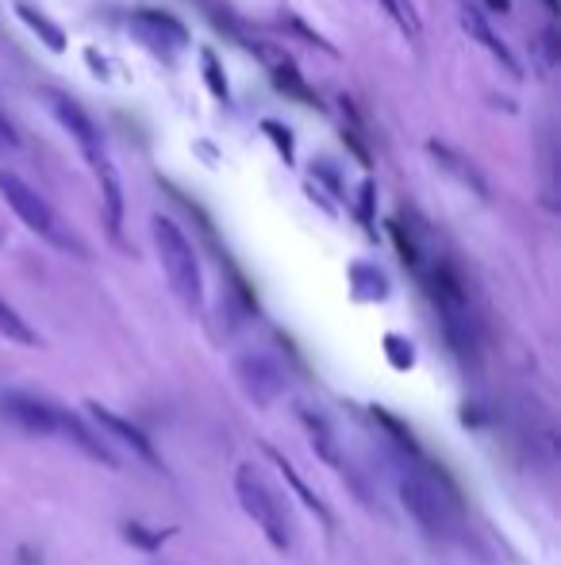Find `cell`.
<instances>
[{
	"instance_id": "1",
	"label": "cell",
	"mask_w": 561,
	"mask_h": 565,
	"mask_svg": "<svg viewBox=\"0 0 561 565\" xmlns=\"http://www.w3.org/2000/svg\"><path fill=\"white\" fill-rule=\"evenodd\" d=\"M150 235H154V250H158V262L170 277L173 293L181 296L185 308H200L204 304V277H200V262H196L189 235L170 216H154Z\"/></svg>"
},
{
	"instance_id": "2",
	"label": "cell",
	"mask_w": 561,
	"mask_h": 565,
	"mask_svg": "<svg viewBox=\"0 0 561 565\" xmlns=\"http://www.w3.org/2000/svg\"><path fill=\"white\" fill-rule=\"evenodd\" d=\"M235 492H239V504H243L246 516L266 531V539L273 542L277 550H289V546H293L289 519H285V512H281V504H277L273 489L262 481V473H254V466H239L235 469Z\"/></svg>"
},
{
	"instance_id": "3",
	"label": "cell",
	"mask_w": 561,
	"mask_h": 565,
	"mask_svg": "<svg viewBox=\"0 0 561 565\" xmlns=\"http://www.w3.org/2000/svg\"><path fill=\"white\" fill-rule=\"evenodd\" d=\"M0 197H4V204L20 216V223H24L27 231H35L39 239H47V243H54V246H74V239L58 227L54 208H50L47 200L39 197L27 181H20L16 173L0 170Z\"/></svg>"
},
{
	"instance_id": "4",
	"label": "cell",
	"mask_w": 561,
	"mask_h": 565,
	"mask_svg": "<svg viewBox=\"0 0 561 565\" xmlns=\"http://www.w3.org/2000/svg\"><path fill=\"white\" fill-rule=\"evenodd\" d=\"M50 112H54V120L74 135V143L81 147V154H85L89 162H97V158L108 154V150H104V139H100V131H97V123L85 116V108H81L77 100L62 97V93H50Z\"/></svg>"
},
{
	"instance_id": "5",
	"label": "cell",
	"mask_w": 561,
	"mask_h": 565,
	"mask_svg": "<svg viewBox=\"0 0 561 565\" xmlns=\"http://www.w3.org/2000/svg\"><path fill=\"white\" fill-rule=\"evenodd\" d=\"M400 500L404 508L415 516V523L427 531V535H446V504L431 485H423L419 477H400Z\"/></svg>"
},
{
	"instance_id": "6",
	"label": "cell",
	"mask_w": 561,
	"mask_h": 565,
	"mask_svg": "<svg viewBox=\"0 0 561 565\" xmlns=\"http://www.w3.org/2000/svg\"><path fill=\"white\" fill-rule=\"evenodd\" d=\"M235 377H239V385H243L254 404H273L281 396V389H285L281 369L273 366L269 358H262V354H243L235 362Z\"/></svg>"
},
{
	"instance_id": "7",
	"label": "cell",
	"mask_w": 561,
	"mask_h": 565,
	"mask_svg": "<svg viewBox=\"0 0 561 565\" xmlns=\"http://www.w3.org/2000/svg\"><path fill=\"white\" fill-rule=\"evenodd\" d=\"M131 31L143 39V43H150V50L162 58H173L170 50L185 47L189 43V31L177 24L173 16H166V12H154V8H143V12H135V20H131Z\"/></svg>"
},
{
	"instance_id": "8",
	"label": "cell",
	"mask_w": 561,
	"mask_h": 565,
	"mask_svg": "<svg viewBox=\"0 0 561 565\" xmlns=\"http://www.w3.org/2000/svg\"><path fill=\"white\" fill-rule=\"evenodd\" d=\"M0 404H4V412L16 419L27 435H58L54 404H47V400H39V396H31V393H16V389H12V393L0 396Z\"/></svg>"
},
{
	"instance_id": "9",
	"label": "cell",
	"mask_w": 561,
	"mask_h": 565,
	"mask_svg": "<svg viewBox=\"0 0 561 565\" xmlns=\"http://www.w3.org/2000/svg\"><path fill=\"white\" fill-rule=\"evenodd\" d=\"M85 408L93 412V419H97V423H100V427H104V431H108V435H116V439H120L123 446H131V454H139V458H143L147 466L162 469V454L154 450V443H150V439H147V435H143V431H139V427H135V423H127V419L116 416L112 408H104V404H97V400H89Z\"/></svg>"
},
{
	"instance_id": "10",
	"label": "cell",
	"mask_w": 561,
	"mask_h": 565,
	"mask_svg": "<svg viewBox=\"0 0 561 565\" xmlns=\"http://www.w3.org/2000/svg\"><path fill=\"white\" fill-rule=\"evenodd\" d=\"M54 423H58V435H66V439H70V443H74L81 454H89L93 462H104L108 469H120V458L108 450V443H104V439H97V435H93V431L81 423V416L54 408Z\"/></svg>"
},
{
	"instance_id": "11",
	"label": "cell",
	"mask_w": 561,
	"mask_h": 565,
	"mask_svg": "<svg viewBox=\"0 0 561 565\" xmlns=\"http://www.w3.org/2000/svg\"><path fill=\"white\" fill-rule=\"evenodd\" d=\"M300 423L308 427V439H312V450H316L319 458L335 469V473H342V477H350V481H354L350 462L342 458L339 443H335V431H331V423L319 416V412H308V408H300ZM354 489H358V485H354ZM358 492H362V489H358Z\"/></svg>"
},
{
	"instance_id": "12",
	"label": "cell",
	"mask_w": 561,
	"mask_h": 565,
	"mask_svg": "<svg viewBox=\"0 0 561 565\" xmlns=\"http://www.w3.org/2000/svg\"><path fill=\"white\" fill-rule=\"evenodd\" d=\"M266 454H269V462H273V466L281 469V477L289 481V489H293L296 496H300V504H304L308 512H316V519H319V523H323V527H335V516H331V508H327V504L319 500L316 492H312V489H308V485H304V477L296 473L293 462H289V458H285L281 450H273V446H266Z\"/></svg>"
},
{
	"instance_id": "13",
	"label": "cell",
	"mask_w": 561,
	"mask_h": 565,
	"mask_svg": "<svg viewBox=\"0 0 561 565\" xmlns=\"http://www.w3.org/2000/svg\"><path fill=\"white\" fill-rule=\"evenodd\" d=\"M93 173H97L100 181V193H104V212H108V227H112V235H120V223H123V189H120V173L112 166V158L104 154L97 162H89Z\"/></svg>"
},
{
	"instance_id": "14",
	"label": "cell",
	"mask_w": 561,
	"mask_h": 565,
	"mask_svg": "<svg viewBox=\"0 0 561 565\" xmlns=\"http://www.w3.org/2000/svg\"><path fill=\"white\" fill-rule=\"evenodd\" d=\"M262 58H266V66L273 70V81H277V89H281V93L304 100V104H316V97L304 89V77L296 74V66L289 62V58H281L277 50H262Z\"/></svg>"
},
{
	"instance_id": "15",
	"label": "cell",
	"mask_w": 561,
	"mask_h": 565,
	"mask_svg": "<svg viewBox=\"0 0 561 565\" xmlns=\"http://www.w3.org/2000/svg\"><path fill=\"white\" fill-rule=\"evenodd\" d=\"M431 158H435L439 166H446V170L454 173V177H458L462 185H469L473 193H481V197H485V193H488V185H485V181H481V173H477V166H473V162H465V158H462V154H458V150H450V147H446V143H431Z\"/></svg>"
},
{
	"instance_id": "16",
	"label": "cell",
	"mask_w": 561,
	"mask_h": 565,
	"mask_svg": "<svg viewBox=\"0 0 561 565\" xmlns=\"http://www.w3.org/2000/svg\"><path fill=\"white\" fill-rule=\"evenodd\" d=\"M465 31H469V35H477V39H481V43H485V47L492 50V54H496V58H500L508 70H512V74H519L515 58L508 54V43H504V39H500V35L488 27V20L481 16V12H477V8H465Z\"/></svg>"
},
{
	"instance_id": "17",
	"label": "cell",
	"mask_w": 561,
	"mask_h": 565,
	"mask_svg": "<svg viewBox=\"0 0 561 565\" xmlns=\"http://www.w3.org/2000/svg\"><path fill=\"white\" fill-rule=\"evenodd\" d=\"M16 16H20V20H24V24L31 27V31H35L50 50H66V35H62V27L54 24L47 12H39L35 4L20 0V4H16Z\"/></svg>"
},
{
	"instance_id": "18",
	"label": "cell",
	"mask_w": 561,
	"mask_h": 565,
	"mask_svg": "<svg viewBox=\"0 0 561 565\" xmlns=\"http://www.w3.org/2000/svg\"><path fill=\"white\" fill-rule=\"evenodd\" d=\"M0 335L4 339H12V343H20V346H35L39 343V335L27 327V320L8 304V300H0Z\"/></svg>"
},
{
	"instance_id": "19",
	"label": "cell",
	"mask_w": 561,
	"mask_h": 565,
	"mask_svg": "<svg viewBox=\"0 0 561 565\" xmlns=\"http://www.w3.org/2000/svg\"><path fill=\"white\" fill-rule=\"evenodd\" d=\"M123 539L143 546V550H158L162 542L170 539V531H158V527H147V523H123Z\"/></svg>"
},
{
	"instance_id": "20",
	"label": "cell",
	"mask_w": 561,
	"mask_h": 565,
	"mask_svg": "<svg viewBox=\"0 0 561 565\" xmlns=\"http://www.w3.org/2000/svg\"><path fill=\"white\" fill-rule=\"evenodd\" d=\"M204 77H208V89H212L220 100H227V77H223L220 62H216L212 50H204Z\"/></svg>"
},
{
	"instance_id": "21",
	"label": "cell",
	"mask_w": 561,
	"mask_h": 565,
	"mask_svg": "<svg viewBox=\"0 0 561 565\" xmlns=\"http://www.w3.org/2000/svg\"><path fill=\"white\" fill-rule=\"evenodd\" d=\"M262 131H266L269 139L277 143V150H281V158H285V162L293 166V135H289V131H285L281 123H273V120H266V123H262Z\"/></svg>"
},
{
	"instance_id": "22",
	"label": "cell",
	"mask_w": 561,
	"mask_h": 565,
	"mask_svg": "<svg viewBox=\"0 0 561 565\" xmlns=\"http://www.w3.org/2000/svg\"><path fill=\"white\" fill-rule=\"evenodd\" d=\"M385 343H389V358H392V366L408 369V366H412V362H415V358H412V343H404V339H396V335H389Z\"/></svg>"
},
{
	"instance_id": "23",
	"label": "cell",
	"mask_w": 561,
	"mask_h": 565,
	"mask_svg": "<svg viewBox=\"0 0 561 565\" xmlns=\"http://www.w3.org/2000/svg\"><path fill=\"white\" fill-rule=\"evenodd\" d=\"M20 147V135H16V127L4 120V112H0V150H16Z\"/></svg>"
},
{
	"instance_id": "24",
	"label": "cell",
	"mask_w": 561,
	"mask_h": 565,
	"mask_svg": "<svg viewBox=\"0 0 561 565\" xmlns=\"http://www.w3.org/2000/svg\"><path fill=\"white\" fill-rule=\"evenodd\" d=\"M381 4H385V8H389L392 16H396V20H404V8H400V4H396V0H381Z\"/></svg>"
}]
</instances>
